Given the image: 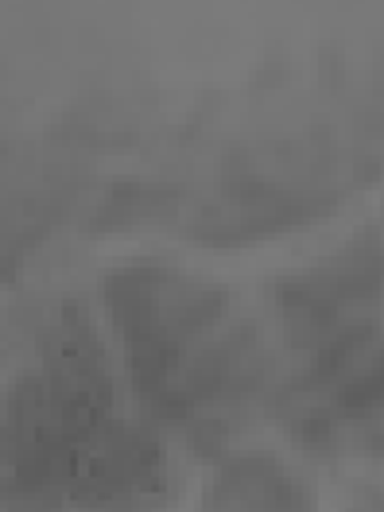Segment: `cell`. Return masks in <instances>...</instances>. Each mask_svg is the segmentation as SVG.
Here are the masks:
<instances>
[{
  "mask_svg": "<svg viewBox=\"0 0 384 512\" xmlns=\"http://www.w3.org/2000/svg\"><path fill=\"white\" fill-rule=\"evenodd\" d=\"M198 512H315V497L272 454H237L210 478Z\"/></svg>",
  "mask_w": 384,
  "mask_h": 512,
  "instance_id": "4",
  "label": "cell"
},
{
  "mask_svg": "<svg viewBox=\"0 0 384 512\" xmlns=\"http://www.w3.org/2000/svg\"><path fill=\"white\" fill-rule=\"evenodd\" d=\"M369 361L357 365L346 381L338 384L330 408H373V404H384V342L377 350L365 353Z\"/></svg>",
  "mask_w": 384,
  "mask_h": 512,
  "instance_id": "5",
  "label": "cell"
},
{
  "mask_svg": "<svg viewBox=\"0 0 384 512\" xmlns=\"http://www.w3.org/2000/svg\"><path fill=\"white\" fill-rule=\"evenodd\" d=\"M288 350L303 357L295 388L346 381L369 353L384 315V229H361L350 245L272 284Z\"/></svg>",
  "mask_w": 384,
  "mask_h": 512,
  "instance_id": "1",
  "label": "cell"
},
{
  "mask_svg": "<svg viewBox=\"0 0 384 512\" xmlns=\"http://www.w3.org/2000/svg\"><path fill=\"white\" fill-rule=\"evenodd\" d=\"M272 369L276 357L260 322L237 319L229 322V330L218 326L179 365V373L148 404V412L160 423L183 427V435L198 447H222L229 427L245 416V408L272 381Z\"/></svg>",
  "mask_w": 384,
  "mask_h": 512,
  "instance_id": "3",
  "label": "cell"
},
{
  "mask_svg": "<svg viewBox=\"0 0 384 512\" xmlns=\"http://www.w3.org/2000/svg\"><path fill=\"white\" fill-rule=\"evenodd\" d=\"M101 303L144 404L229 315V291L167 260H125L101 276Z\"/></svg>",
  "mask_w": 384,
  "mask_h": 512,
  "instance_id": "2",
  "label": "cell"
}]
</instances>
